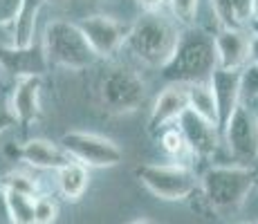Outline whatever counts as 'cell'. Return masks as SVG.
<instances>
[{
    "instance_id": "obj_1",
    "label": "cell",
    "mask_w": 258,
    "mask_h": 224,
    "mask_svg": "<svg viewBox=\"0 0 258 224\" xmlns=\"http://www.w3.org/2000/svg\"><path fill=\"white\" fill-rule=\"evenodd\" d=\"M213 69H218L213 36L202 29L186 27L180 32L175 49L160 72L168 83L191 86V83L209 81Z\"/></svg>"
},
{
    "instance_id": "obj_2",
    "label": "cell",
    "mask_w": 258,
    "mask_h": 224,
    "mask_svg": "<svg viewBox=\"0 0 258 224\" xmlns=\"http://www.w3.org/2000/svg\"><path fill=\"white\" fill-rule=\"evenodd\" d=\"M180 32L182 29H177V23L166 18L162 12H144L131 25L126 47L144 65L162 69L175 49Z\"/></svg>"
},
{
    "instance_id": "obj_3",
    "label": "cell",
    "mask_w": 258,
    "mask_h": 224,
    "mask_svg": "<svg viewBox=\"0 0 258 224\" xmlns=\"http://www.w3.org/2000/svg\"><path fill=\"white\" fill-rule=\"evenodd\" d=\"M43 52L47 65H58L66 69H86L94 65L97 54L77 23L70 21H49L43 29Z\"/></svg>"
},
{
    "instance_id": "obj_4",
    "label": "cell",
    "mask_w": 258,
    "mask_h": 224,
    "mask_svg": "<svg viewBox=\"0 0 258 224\" xmlns=\"http://www.w3.org/2000/svg\"><path fill=\"white\" fill-rule=\"evenodd\" d=\"M256 175L247 166H213L202 175L200 186L205 200L216 211H234L249 197Z\"/></svg>"
},
{
    "instance_id": "obj_5",
    "label": "cell",
    "mask_w": 258,
    "mask_h": 224,
    "mask_svg": "<svg viewBox=\"0 0 258 224\" xmlns=\"http://www.w3.org/2000/svg\"><path fill=\"white\" fill-rule=\"evenodd\" d=\"M135 175L153 195L166 202L186 200L198 188L196 173L182 164H142Z\"/></svg>"
},
{
    "instance_id": "obj_6",
    "label": "cell",
    "mask_w": 258,
    "mask_h": 224,
    "mask_svg": "<svg viewBox=\"0 0 258 224\" xmlns=\"http://www.w3.org/2000/svg\"><path fill=\"white\" fill-rule=\"evenodd\" d=\"M101 103L112 114H128L135 112L146 99V83L142 77L131 67L115 65L106 69L101 77Z\"/></svg>"
},
{
    "instance_id": "obj_7",
    "label": "cell",
    "mask_w": 258,
    "mask_h": 224,
    "mask_svg": "<svg viewBox=\"0 0 258 224\" xmlns=\"http://www.w3.org/2000/svg\"><path fill=\"white\" fill-rule=\"evenodd\" d=\"M58 146L70 155L72 162L83 164L86 168H112L121 164L123 153L112 139H106L94 132L72 130L66 132Z\"/></svg>"
},
{
    "instance_id": "obj_8",
    "label": "cell",
    "mask_w": 258,
    "mask_h": 224,
    "mask_svg": "<svg viewBox=\"0 0 258 224\" xmlns=\"http://www.w3.org/2000/svg\"><path fill=\"white\" fill-rule=\"evenodd\" d=\"M220 139H225L227 148L240 162H254L258 159V119L256 114L240 103L231 119L227 121Z\"/></svg>"
},
{
    "instance_id": "obj_9",
    "label": "cell",
    "mask_w": 258,
    "mask_h": 224,
    "mask_svg": "<svg viewBox=\"0 0 258 224\" xmlns=\"http://www.w3.org/2000/svg\"><path fill=\"white\" fill-rule=\"evenodd\" d=\"M79 29L83 32L86 41L90 43L92 52L97 54V58H106L112 56L121 45H126L128 32H131V25L119 23L117 18L110 16H88L81 23H77Z\"/></svg>"
},
{
    "instance_id": "obj_10",
    "label": "cell",
    "mask_w": 258,
    "mask_h": 224,
    "mask_svg": "<svg viewBox=\"0 0 258 224\" xmlns=\"http://www.w3.org/2000/svg\"><path fill=\"white\" fill-rule=\"evenodd\" d=\"M177 128H180L182 137L186 141V148L198 157H211L218 151L220 143V130L207 119L198 117L196 112L184 110L182 117L177 119Z\"/></svg>"
},
{
    "instance_id": "obj_11",
    "label": "cell",
    "mask_w": 258,
    "mask_h": 224,
    "mask_svg": "<svg viewBox=\"0 0 258 224\" xmlns=\"http://www.w3.org/2000/svg\"><path fill=\"white\" fill-rule=\"evenodd\" d=\"M213 47H216L218 69L240 72L249 63V34L242 27L220 29L213 36Z\"/></svg>"
},
{
    "instance_id": "obj_12",
    "label": "cell",
    "mask_w": 258,
    "mask_h": 224,
    "mask_svg": "<svg viewBox=\"0 0 258 224\" xmlns=\"http://www.w3.org/2000/svg\"><path fill=\"white\" fill-rule=\"evenodd\" d=\"M47 58L41 45H29V47H0V69H7L14 77L27 79V77H38L47 72Z\"/></svg>"
},
{
    "instance_id": "obj_13",
    "label": "cell",
    "mask_w": 258,
    "mask_h": 224,
    "mask_svg": "<svg viewBox=\"0 0 258 224\" xmlns=\"http://www.w3.org/2000/svg\"><path fill=\"white\" fill-rule=\"evenodd\" d=\"M209 86L213 90V99H216L218 108V130H225L227 121L236 108L242 103L240 97V72H229V69H213L209 77Z\"/></svg>"
},
{
    "instance_id": "obj_14",
    "label": "cell",
    "mask_w": 258,
    "mask_h": 224,
    "mask_svg": "<svg viewBox=\"0 0 258 224\" xmlns=\"http://www.w3.org/2000/svg\"><path fill=\"white\" fill-rule=\"evenodd\" d=\"M184 110H186V86L171 83L166 90H162L160 97L153 103L151 117H148V128L153 132L164 130V128H168V123L177 121Z\"/></svg>"
},
{
    "instance_id": "obj_15",
    "label": "cell",
    "mask_w": 258,
    "mask_h": 224,
    "mask_svg": "<svg viewBox=\"0 0 258 224\" xmlns=\"http://www.w3.org/2000/svg\"><path fill=\"white\" fill-rule=\"evenodd\" d=\"M18 157L23 162H27L29 166L41 168V171H61L66 164L72 162L70 155L58 143H52L49 139H41V137L27 139L18 148Z\"/></svg>"
},
{
    "instance_id": "obj_16",
    "label": "cell",
    "mask_w": 258,
    "mask_h": 224,
    "mask_svg": "<svg viewBox=\"0 0 258 224\" xmlns=\"http://www.w3.org/2000/svg\"><path fill=\"white\" fill-rule=\"evenodd\" d=\"M9 101H12L14 114L18 119V126L27 128L29 123H34L41 117V79L38 77L18 79Z\"/></svg>"
},
{
    "instance_id": "obj_17",
    "label": "cell",
    "mask_w": 258,
    "mask_h": 224,
    "mask_svg": "<svg viewBox=\"0 0 258 224\" xmlns=\"http://www.w3.org/2000/svg\"><path fill=\"white\" fill-rule=\"evenodd\" d=\"M43 5H45V0H23L21 9H18L16 18L12 23L14 47H29V45H34L36 23H38V16H41Z\"/></svg>"
},
{
    "instance_id": "obj_18",
    "label": "cell",
    "mask_w": 258,
    "mask_h": 224,
    "mask_svg": "<svg viewBox=\"0 0 258 224\" xmlns=\"http://www.w3.org/2000/svg\"><path fill=\"white\" fill-rule=\"evenodd\" d=\"M88 182H90V173H88V168L79 162H70V164H66L61 171H56L58 193L70 202H77L79 197L86 193Z\"/></svg>"
},
{
    "instance_id": "obj_19",
    "label": "cell",
    "mask_w": 258,
    "mask_h": 224,
    "mask_svg": "<svg viewBox=\"0 0 258 224\" xmlns=\"http://www.w3.org/2000/svg\"><path fill=\"white\" fill-rule=\"evenodd\" d=\"M186 110L196 112L198 117L207 119V121L218 128V108H216V99H213V90L209 86V81L186 86Z\"/></svg>"
},
{
    "instance_id": "obj_20",
    "label": "cell",
    "mask_w": 258,
    "mask_h": 224,
    "mask_svg": "<svg viewBox=\"0 0 258 224\" xmlns=\"http://www.w3.org/2000/svg\"><path fill=\"white\" fill-rule=\"evenodd\" d=\"M0 186L9 193H21V195H27V197L38 195V182L23 171H9L7 175L0 179Z\"/></svg>"
},
{
    "instance_id": "obj_21",
    "label": "cell",
    "mask_w": 258,
    "mask_h": 224,
    "mask_svg": "<svg viewBox=\"0 0 258 224\" xmlns=\"http://www.w3.org/2000/svg\"><path fill=\"white\" fill-rule=\"evenodd\" d=\"M5 193H7L9 208H12L14 224H34V197L21 195V193H9V191Z\"/></svg>"
},
{
    "instance_id": "obj_22",
    "label": "cell",
    "mask_w": 258,
    "mask_h": 224,
    "mask_svg": "<svg viewBox=\"0 0 258 224\" xmlns=\"http://www.w3.org/2000/svg\"><path fill=\"white\" fill-rule=\"evenodd\" d=\"M166 5H168V9H171L173 21L177 25H184V29L196 25L200 0H166Z\"/></svg>"
},
{
    "instance_id": "obj_23",
    "label": "cell",
    "mask_w": 258,
    "mask_h": 224,
    "mask_svg": "<svg viewBox=\"0 0 258 224\" xmlns=\"http://www.w3.org/2000/svg\"><path fill=\"white\" fill-rule=\"evenodd\" d=\"M58 217V204L49 195L34 197V224H54Z\"/></svg>"
},
{
    "instance_id": "obj_24",
    "label": "cell",
    "mask_w": 258,
    "mask_h": 224,
    "mask_svg": "<svg viewBox=\"0 0 258 224\" xmlns=\"http://www.w3.org/2000/svg\"><path fill=\"white\" fill-rule=\"evenodd\" d=\"M211 9H213V16H216L220 29H238L242 27L236 18V12L231 7V0H211Z\"/></svg>"
},
{
    "instance_id": "obj_25",
    "label": "cell",
    "mask_w": 258,
    "mask_h": 224,
    "mask_svg": "<svg viewBox=\"0 0 258 224\" xmlns=\"http://www.w3.org/2000/svg\"><path fill=\"white\" fill-rule=\"evenodd\" d=\"M160 143L171 157H180V155H184V153L188 151L184 137H182V132H180V128H164L162 134H160Z\"/></svg>"
},
{
    "instance_id": "obj_26",
    "label": "cell",
    "mask_w": 258,
    "mask_h": 224,
    "mask_svg": "<svg viewBox=\"0 0 258 224\" xmlns=\"http://www.w3.org/2000/svg\"><path fill=\"white\" fill-rule=\"evenodd\" d=\"M240 97L245 101L258 99V65L247 63L240 69Z\"/></svg>"
},
{
    "instance_id": "obj_27",
    "label": "cell",
    "mask_w": 258,
    "mask_h": 224,
    "mask_svg": "<svg viewBox=\"0 0 258 224\" xmlns=\"http://www.w3.org/2000/svg\"><path fill=\"white\" fill-rule=\"evenodd\" d=\"M14 126H18V119H16V114H14L12 101H9V97L0 94V134Z\"/></svg>"
},
{
    "instance_id": "obj_28",
    "label": "cell",
    "mask_w": 258,
    "mask_h": 224,
    "mask_svg": "<svg viewBox=\"0 0 258 224\" xmlns=\"http://www.w3.org/2000/svg\"><path fill=\"white\" fill-rule=\"evenodd\" d=\"M21 5H23V0H0V27L14 23Z\"/></svg>"
},
{
    "instance_id": "obj_29",
    "label": "cell",
    "mask_w": 258,
    "mask_h": 224,
    "mask_svg": "<svg viewBox=\"0 0 258 224\" xmlns=\"http://www.w3.org/2000/svg\"><path fill=\"white\" fill-rule=\"evenodd\" d=\"M231 7H234L236 18L240 25L251 21V0H231Z\"/></svg>"
},
{
    "instance_id": "obj_30",
    "label": "cell",
    "mask_w": 258,
    "mask_h": 224,
    "mask_svg": "<svg viewBox=\"0 0 258 224\" xmlns=\"http://www.w3.org/2000/svg\"><path fill=\"white\" fill-rule=\"evenodd\" d=\"M0 224H14L12 208H9V200L5 188H0Z\"/></svg>"
},
{
    "instance_id": "obj_31",
    "label": "cell",
    "mask_w": 258,
    "mask_h": 224,
    "mask_svg": "<svg viewBox=\"0 0 258 224\" xmlns=\"http://www.w3.org/2000/svg\"><path fill=\"white\" fill-rule=\"evenodd\" d=\"M144 12H162V7L166 5V0H135Z\"/></svg>"
},
{
    "instance_id": "obj_32",
    "label": "cell",
    "mask_w": 258,
    "mask_h": 224,
    "mask_svg": "<svg viewBox=\"0 0 258 224\" xmlns=\"http://www.w3.org/2000/svg\"><path fill=\"white\" fill-rule=\"evenodd\" d=\"M249 63L258 65V36L249 34Z\"/></svg>"
},
{
    "instance_id": "obj_33",
    "label": "cell",
    "mask_w": 258,
    "mask_h": 224,
    "mask_svg": "<svg viewBox=\"0 0 258 224\" xmlns=\"http://www.w3.org/2000/svg\"><path fill=\"white\" fill-rule=\"evenodd\" d=\"M251 21H258V0H251Z\"/></svg>"
},
{
    "instance_id": "obj_34",
    "label": "cell",
    "mask_w": 258,
    "mask_h": 224,
    "mask_svg": "<svg viewBox=\"0 0 258 224\" xmlns=\"http://www.w3.org/2000/svg\"><path fill=\"white\" fill-rule=\"evenodd\" d=\"M247 25H249V34H254V36H258V21H249Z\"/></svg>"
},
{
    "instance_id": "obj_35",
    "label": "cell",
    "mask_w": 258,
    "mask_h": 224,
    "mask_svg": "<svg viewBox=\"0 0 258 224\" xmlns=\"http://www.w3.org/2000/svg\"><path fill=\"white\" fill-rule=\"evenodd\" d=\"M133 224H155V222H153V220H148V217H142V220H135Z\"/></svg>"
},
{
    "instance_id": "obj_36",
    "label": "cell",
    "mask_w": 258,
    "mask_h": 224,
    "mask_svg": "<svg viewBox=\"0 0 258 224\" xmlns=\"http://www.w3.org/2000/svg\"><path fill=\"white\" fill-rule=\"evenodd\" d=\"M68 0H45V5H66Z\"/></svg>"
},
{
    "instance_id": "obj_37",
    "label": "cell",
    "mask_w": 258,
    "mask_h": 224,
    "mask_svg": "<svg viewBox=\"0 0 258 224\" xmlns=\"http://www.w3.org/2000/svg\"><path fill=\"white\" fill-rule=\"evenodd\" d=\"M242 224H258V220L256 222H242Z\"/></svg>"
},
{
    "instance_id": "obj_38",
    "label": "cell",
    "mask_w": 258,
    "mask_h": 224,
    "mask_svg": "<svg viewBox=\"0 0 258 224\" xmlns=\"http://www.w3.org/2000/svg\"><path fill=\"white\" fill-rule=\"evenodd\" d=\"M256 119H258V117H256Z\"/></svg>"
}]
</instances>
